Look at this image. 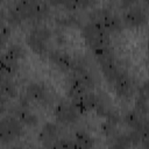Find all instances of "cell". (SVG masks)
Here are the masks:
<instances>
[{"label": "cell", "instance_id": "6da1fadb", "mask_svg": "<svg viewBox=\"0 0 149 149\" xmlns=\"http://www.w3.org/2000/svg\"><path fill=\"white\" fill-rule=\"evenodd\" d=\"M81 35L98 61L113 55L109 33L98 21L90 20L88 22L83 24Z\"/></svg>", "mask_w": 149, "mask_h": 149}, {"label": "cell", "instance_id": "7a4b0ae2", "mask_svg": "<svg viewBox=\"0 0 149 149\" xmlns=\"http://www.w3.org/2000/svg\"><path fill=\"white\" fill-rule=\"evenodd\" d=\"M23 134V125L14 116L0 118V143H8Z\"/></svg>", "mask_w": 149, "mask_h": 149}, {"label": "cell", "instance_id": "3957f363", "mask_svg": "<svg viewBox=\"0 0 149 149\" xmlns=\"http://www.w3.org/2000/svg\"><path fill=\"white\" fill-rule=\"evenodd\" d=\"M92 15H93V19H91V20L98 21L109 34L120 31L123 27V23H122V20L120 19V16H118L116 14H114L107 9L99 8Z\"/></svg>", "mask_w": 149, "mask_h": 149}, {"label": "cell", "instance_id": "277c9868", "mask_svg": "<svg viewBox=\"0 0 149 149\" xmlns=\"http://www.w3.org/2000/svg\"><path fill=\"white\" fill-rule=\"evenodd\" d=\"M98 99H99V95L93 93L92 91H90V92H86V93L72 99L70 102L72 104V106L77 111V113L79 115H83V114H87L95 109Z\"/></svg>", "mask_w": 149, "mask_h": 149}, {"label": "cell", "instance_id": "5b68a950", "mask_svg": "<svg viewBox=\"0 0 149 149\" xmlns=\"http://www.w3.org/2000/svg\"><path fill=\"white\" fill-rule=\"evenodd\" d=\"M54 115L59 122L65 125L77 122L80 116L73 108L72 104L69 101H59L58 104H56L54 107Z\"/></svg>", "mask_w": 149, "mask_h": 149}, {"label": "cell", "instance_id": "8992f818", "mask_svg": "<svg viewBox=\"0 0 149 149\" xmlns=\"http://www.w3.org/2000/svg\"><path fill=\"white\" fill-rule=\"evenodd\" d=\"M59 137H61V127L54 122L44 123L38 133V140L45 149H50Z\"/></svg>", "mask_w": 149, "mask_h": 149}, {"label": "cell", "instance_id": "52a82bcc", "mask_svg": "<svg viewBox=\"0 0 149 149\" xmlns=\"http://www.w3.org/2000/svg\"><path fill=\"white\" fill-rule=\"evenodd\" d=\"M123 121L125 123L132 128L133 130H137L142 134H148V122L147 118L137 113L135 109L127 111L123 115Z\"/></svg>", "mask_w": 149, "mask_h": 149}, {"label": "cell", "instance_id": "ba28073f", "mask_svg": "<svg viewBox=\"0 0 149 149\" xmlns=\"http://www.w3.org/2000/svg\"><path fill=\"white\" fill-rule=\"evenodd\" d=\"M122 21L128 27H141L147 22V14L141 7L132 6L125 12Z\"/></svg>", "mask_w": 149, "mask_h": 149}, {"label": "cell", "instance_id": "9c48e42d", "mask_svg": "<svg viewBox=\"0 0 149 149\" xmlns=\"http://www.w3.org/2000/svg\"><path fill=\"white\" fill-rule=\"evenodd\" d=\"M113 86H114L116 94L121 98H127L132 94V91H133L132 79L128 76V73L122 69L120 70L115 80L113 81Z\"/></svg>", "mask_w": 149, "mask_h": 149}, {"label": "cell", "instance_id": "30bf717a", "mask_svg": "<svg viewBox=\"0 0 149 149\" xmlns=\"http://www.w3.org/2000/svg\"><path fill=\"white\" fill-rule=\"evenodd\" d=\"M99 62V65H100V70L105 77V79L109 83V84H113V81L115 80L116 76L119 74L120 72V68L118 66L115 59H114V55H111V56H107L105 58H101L98 61Z\"/></svg>", "mask_w": 149, "mask_h": 149}, {"label": "cell", "instance_id": "8fae6325", "mask_svg": "<svg viewBox=\"0 0 149 149\" xmlns=\"http://www.w3.org/2000/svg\"><path fill=\"white\" fill-rule=\"evenodd\" d=\"M50 62L63 71H71L74 65V59L62 50H52L49 52Z\"/></svg>", "mask_w": 149, "mask_h": 149}, {"label": "cell", "instance_id": "7c38bea8", "mask_svg": "<svg viewBox=\"0 0 149 149\" xmlns=\"http://www.w3.org/2000/svg\"><path fill=\"white\" fill-rule=\"evenodd\" d=\"M23 126H29V127H34L37 125L38 122V118L37 115L31 112L27 106H17L13 109V114Z\"/></svg>", "mask_w": 149, "mask_h": 149}, {"label": "cell", "instance_id": "4fadbf2b", "mask_svg": "<svg viewBox=\"0 0 149 149\" xmlns=\"http://www.w3.org/2000/svg\"><path fill=\"white\" fill-rule=\"evenodd\" d=\"M90 91H92V90L80 77L72 74L71 79L68 83V95L70 97L71 100L86 93V92H90Z\"/></svg>", "mask_w": 149, "mask_h": 149}, {"label": "cell", "instance_id": "5bb4252c", "mask_svg": "<svg viewBox=\"0 0 149 149\" xmlns=\"http://www.w3.org/2000/svg\"><path fill=\"white\" fill-rule=\"evenodd\" d=\"M48 97V91L45 86L41 83L33 81L26 86V98L33 101H44Z\"/></svg>", "mask_w": 149, "mask_h": 149}, {"label": "cell", "instance_id": "9a60e30c", "mask_svg": "<svg viewBox=\"0 0 149 149\" xmlns=\"http://www.w3.org/2000/svg\"><path fill=\"white\" fill-rule=\"evenodd\" d=\"M72 142L77 149H93L94 147V139L88 132L84 129H78L74 132Z\"/></svg>", "mask_w": 149, "mask_h": 149}, {"label": "cell", "instance_id": "2e32d148", "mask_svg": "<svg viewBox=\"0 0 149 149\" xmlns=\"http://www.w3.org/2000/svg\"><path fill=\"white\" fill-rule=\"evenodd\" d=\"M120 122V116L116 112L112 111L107 116H106V120L101 123V132L107 136V137H113L115 136L118 133H116V128H118V125Z\"/></svg>", "mask_w": 149, "mask_h": 149}, {"label": "cell", "instance_id": "e0dca14e", "mask_svg": "<svg viewBox=\"0 0 149 149\" xmlns=\"http://www.w3.org/2000/svg\"><path fill=\"white\" fill-rule=\"evenodd\" d=\"M135 111L147 118V113H148V84L147 83H143L139 88V93L135 99Z\"/></svg>", "mask_w": 149, "mask_h": 149}, {"label": "cell", "instance_id": "ac0fdd59", "mask_svg": "<svg viewBox=\"0 0 149 149\" xmlns=\"http://www.w3.org/2000/svg\"><path fill=\"white\" fill-rule=\"evenodd\" d=\"M19 69V62L10 58L6 52L0 54V74L5 77L13 76Z\"/></svg>", "mask_w": 149, "mask_h": 149}, {"label": "cell", "instance_id": "d6986e66", "mask_svg": "<svg viewBox=\"0 0 149 149\" xmlns=\"http://www.w3.org/2000/svg\"><path fill=\"white\" fill-rule=\"evenodd\" d=\"M0 95L5 98H15L17 95V88L15 84L9 79V77H5L0 74Z\"/></svg>", "mask_w": 149, "mask_h": 149}, {"label": "cell", "instance_id": "ffe728a7", "mask_svg": "<svg viewBox=\"0 0 149 149\" xmlns=\"http://www.w3.org/2000/svg\"><path fill=\"white\" fill-rule=\"evenodd\" d=\"M26 42L28 44V47L37 55H44L47 52V45H45V42L36 38L34 35H31L30 33L27 34L26 36Z\"/></svg>", "mask_w": 149, "mask_h": 149}, {"label": "cell", "instance_id": "44dd1931", "mask_svg": "<svg viewBox=\"0 0 149 149\" xmlns=\"http://www.w3.org/2000/svg\"><path fill=\"white\" fill-rule=\"evenodd\" d=\"M10 58H13L14 61L16 62H20L21 59L24 58L26 56V50L21 45V44H17V43H13V44H9L5 51Z\"/></svg>", "mask_w": 149, "mask_h": 149}, {"label": "cell", "instance_id": "7402d4cb", "mask_svg": "<svg viewBox=\"0 0 149 149\" xmlns=\"http://www.w3.org/2000/svg\"><path fill=\"white\" fill-rule=\"evenodd\" d=\"M29 33L43 42H47L51 37V30L48 27H35Z\"/></svg>", "mask_w": 149, "mask_h": 149}, {"label": "cell", "instance_id": "603a6c76", "mask_svg": "<svg viewBox=\"0 0 149 149\" xmlns=\"http://www.w3.org/2000/svg\"><path fill=\"white\" fill-rule=\"evenodd\" d=\"M50 149H77L72 140L68 137H59Z\"/></svg>", "mask_w": 149, "mask_h": 149}, {"label": "cell", "instance_id": "cb8c5ba5", "mask_svg": "<svg viewBox=\"0 0 149 149\" xmlns=\"http://www.w3.org/2000/svg\"><path fill=\"white\" fill-rule=\"evenodd\" d=\"M55 21H57L61 26H72V24H76L77 19L70 14H62V15L57 16L55 19Z\"/></svg>", "mask_w": 149, "mask_h": 149}, {"label": "cell", "instance_id": "d4e9b609", "mask_svg": "<svg viewBox=\"0 0 149 149\" xmlns=\"http://www.w3.org/2000/svg\"><path fill=\"white\" fill-rule=\"evenodd\" d=\"M10 33H12V28L8 23L2 28H0V49L7 43L8 37L10 36Z\"/></svg>", "mask_w": 149, "mask_h": 149}, {"label": "cell", "instance_id": "484cf974", "mask_svg": "<svg viewBox=\"0 0 149 149\" xmlns=\"http://www.w3.org/2000/svg\"><path fill=\"white\" fill-rule=\"evenodd\" d=\"M7 108V98L0 95V114H2Z\"/></svg>", "mask_w": 149, "mask_h": 149}, {"label": "cell", "instance_id": "4316f807", "mask_svg": "<svg viewBox=\"0 0 149 149\" xmlns=\"http://www.w3.org/2000/svg\"><path fill=\"white\" fill-rule=\"evenodd\" d=\"M7 24V19H6V14L2 9H0V28H2L3 26Z\"/></svg>", "mask_w": 149, "mask_h": 149}, {"label": "cell", "instance_id": "83f0119b", "mask_svg": "<svg viewBox=\"0 0 149 149\" xmlns=\"http://www.w3.org/2000/svg\"><path fill=\"white\" fill-rule=\"evenodd\" d=\"M107 149H127V148H125V147H122V146H120V144H118V143H115V142H112V143L108 146Z\"/></svg>", "mask_w": 149, "mask_h": 149}, {"label": "cell", "instance_id": "f1b7e54d", "mask_svg": "<svg viewBox=\"0 0 149 149\" xmlns=\"http://www.w3.org/2000/svg\"><path fill=\"white\" fill-rule=\"evenodd\" d=\"M10 149H29V148H22V147H13Z\"/></svg>", "mask_w": 149, "mask_h": 149}]
</instances>
